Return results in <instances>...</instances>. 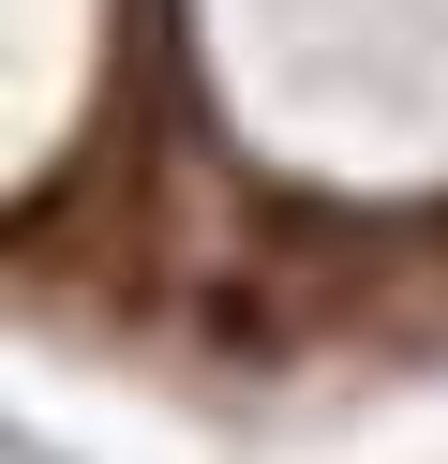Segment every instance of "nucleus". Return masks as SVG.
Listing matches in <instances>:
<instances>
[]
</instances>
